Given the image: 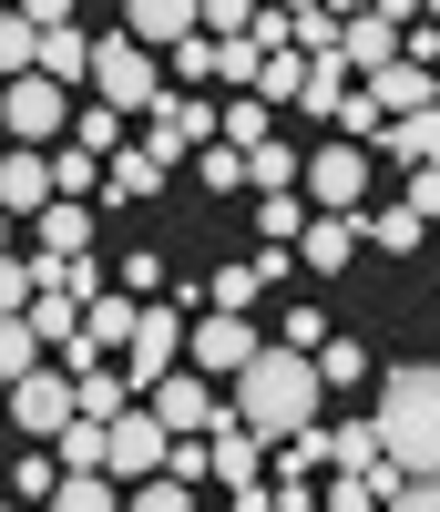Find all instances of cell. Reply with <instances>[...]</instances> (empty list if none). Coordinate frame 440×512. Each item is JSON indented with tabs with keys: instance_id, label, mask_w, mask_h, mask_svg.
Instances as JSON below:
<instances>
[{
	"instance_id": "cell-1",
	"label": "cell",
	"mask_w": 440,
	"mask_h": 512,
	"mask_svg": "<svg viewBox=\"0 0 440 512\" xmlns=\"http://www.w3.org/2000/svg\"><path fill=\"white\" fill-rule=\"evenodd\" d=\"M226 390H236V420H246V431L287 441V431H307V420H318L328 369H318V349H297V338H267V349H256Z\"/></svg>"
},
{
	"instance_id": "cell-2",
	"label": "cell",
	"mask_w": 440,
	"mask_h": 512,
	"mask_svg": "<svg viewBox=\"0 0 440 512\" xmlns=\"http://www.w3.org/2000/svg\"><path fill=\"white\" fill-rule=\"evenodd\" d=\"M379 441L400 451L410 472H440V359L379 379Z\"/></svg>"
},
{
	"instance_id": "cell-3",
	"label": "cell",
	"mask_w": 440,
	"mask_h": 512,
	"mask_svg": "<svg viewBox=\"0 0 440 512\" xmlns=\"http://www.w3.org/2000/svg\"><path fill=\"white\" fill-rule=\"evenodd\" d=\"M93 93L123 103V113H154L164 103V72H154V41L144 31H103L93 41Z\"/></svg>"
},
{
	"instance_id": "cell-4",
	"label": "cell",
	"mask_w": 440,
	"mask_h": 512,
	"mask_svg": "<svg viewBox=\"0 0 440 512\" xmlns=\"http://www.w3.org/2000/svg\"><path fill=\"white\" fill-rule=\"evenodd\" d=\"M11 420H21L31 441H62L72 420H82V369L72 359H41L31 379H11Z\"/></svg>"
},
{
	"instance_id": "cell-5",
	"label": "cell",
	"mask_w": 440,
	"mask_h": 512,
	"mask_svg": "<svg viewBox=\"0 0 440 512\" xmlns=\"http://www.w3.org/2000/svg\"><path fill=\"white\" fill-rule=\"evenodd\" d=\"M215 134H226V103H205V93H164V103H154V134H144V144L174 164V154H205Z\"/></svg>"
},
{
	"instance_id": "cell-6",
	"label": "cell",
	"mask_w": 440,
	"mask_h": 512,
	"mask_svg": "<svg viewBox=\"0 0 440 512\" xmlns=\"http://www.w3.org/2000/svg\"><path fill=\"white\" fill-rule=\"evenodd\" d=\"M256 349H267V328H256L246 308H205V318H195V349H185V359H195V369H215V379H236Z\"/></svg>"
},
{
	"instance_id": "cell-7",
	"label": "cell",
	"mask_w": 440,
	"mask_h": 512,
	"mask_svg": "<svg viewBox=\"0 0 440 512\" xmlns=\"http://www.w3.org/2000/svg\"><path fill=\"white\" fill-rule=\"evenodd\" d=\"M11 144H52L62 123H72V103H62V72H11Z\"/></svg>"
},
{
	"instance_id": "cell-8",
	"label": "cell",
	"mask_w": 440,
	"mask_h": 512,
	"mask_svg": "<svg viewBox=\"0 0 440 512\" xmlns=\"http://www.w3.org/2000/svg\"><path fill=\"white\" fill-rule=\"evenodd\" d=\"M164 461H174V420H164L154 400H134V410L113 420V472L144 482V472H164Z\"/></svg>"
},
{
	"instance_id": "cell-9",
	"label": "cell",
	"mask_w": 440,
	"mask_h": 512,
	"mask_svg": "<svg viewBox=\"0 0 440 512\" xmlns=\"http://www.w3.org/2000/svg\"><path fill=\"white\" fill-rule=\"evenodd\" d=\"M359 195H369V144L359 134H338V144L307 154V205H359Z\"/></svg>"
},
{
	"instance_id": "cell-10",
	"label": "cell",
	"mask_w": 440,
	"mask_h": 512,
	"mask_svg": "<svg viewBox=\"0 0 440 512\" xmlns=\"http://www.w3.org/2000/svg\"><path fill=\"white\" fill-rule=\"evenodd\" d=\"M359 236H369V216H359V205H318V226H307L297 246H307V267H318V277H338L348 256H359Z\"/></svg>"
},
{
	"instance_id": "cell-11",
	"label": "cell",
	"mask_w": 440,
	"mask_h": 512,
	"mask_svg": "<svg viewBox=\"0 0 440 512\" xmlns=\"http://www.w3.org/2000/svg\"><path fill=\"white\" fill-rule=\"evenodd\" d=\"M62 195V175H52V154H11V164H0V205H11V216H41V205H52Z\"/></svg>"
},
{
	"instance_id": "cell-12",
	"label": "cell",
	"mask_w": 440,
	"mask_h": 512,
	"mask_svg": "<svg viewBox=\"0 0 440 512\" xmlns=\"http://www.w3.org/2000/svg\"><path fill=\"white\" fill-rule=\"evenodd\" d=\"M123 31H144L154 52H174L185 31H205V0H123Z\"/></svg>"
},
{
	"instance_id": "cell-13",
	"label": "cell",
	"mask_w": 440,
	"mask_h": 512,
	"mask_svg": "<svg viewBox=\"0 0 440 512\" xmlns=\"http://www.w3.org/2000/svg\"><path fill=\"white\" fill-rule=\"evenodd\" d=\"M400 52H410V21H379V11L348 21V62H359V72H389Z\"/></svg>"
},
{
	"instance_id": "cell-14",
	"label": "cell",
	"mask_w": 440,
	"mask_h": 512,
	"mask_svg": "<svg viewBox=\"0 0 440 512\" xmlns=\"http://www.w3.org/2000/svg\"><path fill=\"white\" fill-rule=\"evenodd\" d=\"M31 236H41V256H72V246H93V205H82V195H52V205L31 216Z\"/></svg>"
},
{
	"instance_id": "cell-15",
	"label": "cell",
	"mask_w": 440,
	"mask_h": 512,
	"mask_svg": "<svg viewBox=\"0 0 440 512\" xmlns=\"http://www.w3.org/2000/svg\"><path fill=\"white\" fill-rule=\"evenodd\" d=\"M307 472H338V431L328 420H307V431L277 441V482H307Z\"/></svg>"
},
{
	"instance_id": "cell-16",
	"label": "cell",
	"mask_w": 440,
	"mask_h": 512,
	"mask_svg": "<svg viewBox=\"0 0 440 512\" xmlns=\"http://www.w3.org/2000/svg\"><path fill=\"white\" fill-rule=\"evenodd\" d=\"M246 185H256V195H307V154H287L277 134L246 144Z\"/></svg>"
},
{
	"instance_id": "cell-17",
	"label": "cell",
	"mask_w": 440,
	"mask_h": 512,
	"mask_svg": "<svg viewBox=\"0 0 440 512\" xmlns=\"http://www.w3.org/2000/svg\"><path fill=\"white\" fill-rule=\"evenodd\" d=\"M103 195H113V205H154V195H164V154H154V144H134V154H113V175H103Z\"/></svg>"
},
{
	"instance_id": "cell-18",
	"label": "cell",
	"mask_w": 440,
	"mask_h": 512,
	"mask_svg": "<svg viewBox=\"0 0 440 512\" xmlns=\"http://www.w3.org/2000/svg\"><path fill=\"white\" fill-rule=\"evenodd\" d=\"M379 154H400V164H440V103L389 113V144H379Z\"/></svg>"
},
{
	"instance_id": "cell-19",
	"label": "cell",
	"mask_w": 440,
	"mask_h": 512,
	"mask_svg": "<svg viewBox=\"0 0 440 512\" xmlns=\"http://www.w3.org/2000/svg\"><path fill=\"white\" fill-rule=\"evenodd\" d=\"M41 72H62V82H82V72H93V41H82L72 21H52V31H41Z\"/></svg>"
},
{
	"instance_id": "cell-20",
	"label": "cell",
	"mask_w": 440,
	"mask_h": 512,
	"mask_svg": "<svg viewBox=\"0 0 440 512\" xmlns=\"http://www.w3.org/2000/svg\"><path fill=\"white\" fill-rule=\"evenodd\" d=\"M113 492H123V472H62V512H113Z\"/></svg>"
},
{
	"instance_id": "cell-21",
	"label": "cell",
	"mask_w": 440,
	"mask_h": 512,
	"mask_svg": "<svg viewBox=\"0 0 440 512\" xmlns=\"http://www.w3.org/2000/svg\"><path fill=\"white\" fill-rule=\"evenodd\" d=\"M267 297V267H215L205 277V308H256Z\"/></svg>"
},
{
	"instance_id": "cell-22",
	"label": "cell",
	"mask_w": 440,
	"mask_h": 512,
	"mask_svg": "<svg viewBox=\"0 0 440 512\" xmlns=\"http://www.w3.org/2000/svg\"><path fill=\"white\" fill-rule=\"evenodd\" d=\"M195 175H205V195H236V185H246V144H226V134H215V144L195 154Z\"/></svg>"
},
{
	"instance_id": "cell-23",
	"label": "cell",
	"mask_w": 440,
	"mask_h": 512,
	"mask_svg": "<svg viewBox=\"0 0 440 512\" xmlns=\"http://www.w3.org/2000/svg\"><path fill=\"white\" fill-rule=\"evenodd\" d=\"M338 134H359V144H389V103H379V82L338 103Z\"/></svg>"
},
{
	"instance_id": "cell-24",
	"label": "cell",
	"mask_w": 440,
	"mask_h": 512,
	"mask_svg": "<svg viewBox=\"0 0 440 512\" xmlns=\"http://www.w3.org/2000/svg\"><path fill=\"white\" fill-rule=\"evenodd\" d=\"M267 134H277V103L267 93H236L226 103V144H267Z\"/></svg>"
},
{
	"instance_id": "cell-25",
	"label": "cell",
	"mask_w": 440,
	"mask_h": 512,
	"mask_svg": "<svg viewBox=\"0 0 440 512\" xmlns=\"http://www.w3.org/2000/svg\"><path fill=\"white\" fill-rule=\"evenodd\" d=\"M307 226H318V216H307L297 195H256V236H277V246H297Z\"/></svg>"
},
{
	"instance_id": "cell-26",
	"label": "cell",
	"mask_w": 440,
	"mask_h": 512,
	"mask_svg": "<svg viewBox=\"0 0 440 512\" xmlns=\"http://www.w3.org/2000/svg\"><path fill=\"white\" fill-rule=\"evenodd\" d=\"M52 175H62V195H93V185L113 175V154H93V144H72V154H52Z\"/></svg>"
},
{
	"instance_id": "cell-27",
	"label": "cell",
	"mask_w": 440,
	"mask_h": 512,
	"mask_svg": "<svg viewBox=\"0 0 440 512\" xmlns=\"http://www.w3.org/2000/svg\"><path fill=\"white\" fill-rule=\"evenodd\" d=\"M72 144H93V154H123V103H93V113H72Z\"/></svg>"
},
{
	"instance_id": "cell-28",
	"label": "cell",
	"mask_w": 440,
	"mask_h": 512,
	"mask_svg": "<svg viewBox=\"0 0 440 512\" xmlns=\"http://www.w3.org/2000/svg\"><path fill=\"white\" fill-rule=\"evenodd\" d=\"M420 226H430L420 205H389V216H369V236H379V256H410V246H420Z\"/></svg>"
},
{
	"instance_id": "cell-29",
	"label": "cell",
	"mask_w": 440,
	"mask_h": 512,
	"mask_svg": "<svg viewBox=\"0 0 440 512\" xmlns=\"http://www.w3.org/2000/svg\"><path fill=\"white\" fill-rule=\"evenodd\" d=\"M318 369H328V390H359V379H369V349H359V338H328Z\"/></svg>"
},
{
	"instance_id": "cell-30",
	"label": "cell",
	"mask_w": 440,
	"mask_h": 512,
	"mask_svg": "<svg viewBox=\"0 0 440 512\" xmlns=\"http://www.w3.org/2000/svg\"><path fill=\"white\" fill-rule=\"evenodd\" d=\"M297 82H307V52H267V72H256V93H267V103H297Z\"/></svg>"
},
{
	"instance_id": "cell-31",
	"label": "cell",
	"mask_w": 440,
	"mask_h": 512,
	"mask_svg": "<svg viewBox=\"0 0 440 512\" xmlns=\"http://www.w3.org/2000/svg\"><path fill=\"white\" fill-rule=\"evenodd\" d=\"M134 502H144V512H185V502H195V482H185V472H144V482H134Z\"/></svg>"
},
{
	"instance_id": "cell-32",
	"label": "cell",
	"mask_w": 440,
	"mask_h": 512,
	"mask_svg": "<svg viewBox=\"0 0 440 512\" xmlns=\"http://www.w3.org/2000/svg\"><path fill=\"white\" fill-rule=\"evenodd\" d=\"M174 72H185V82H215V31H185V41H174Z\"/></svg>"
},
{
	"instance_id": "cell-33",
	"label": "cell",
	"mask_w": 440,
	"mask_h": 512,
	"mask_svg": "<svg viewBox=\"0 0 440 512\" xmlns=\"http://www.w3.org/2000/svg\"><path fill=\"white\" fill-rule=\"evenodd\" d=\"M113 277L134 287V297H164V256H144V246H134V256H123V267H113Z\"/></svg>"
},
{
	"instance_id": "cell-34",
	"label": "cell",
	"mask_w": 440,
	"mask_h": 512,
	"mask_svg": "<svg viewBox=\"0 0 440 512\" xmlns=\"http://www.w3.org/2000/svg\"><path fill=\"white\" fill-rule=\"evenodd\" d=\"M277 338H297V349H328V308H287Z\"/></svg>"
},
{
	"instance_id": "cell-35",
	"label": "cell",
	"mask_w": 440,
	"mask_h": 512,
	"mask_svg": "<svg viewBox=\"0 0 440 512\" xmlns=\"http://www.w3.org/2000/svg\"><path fill=\"white\" fill-rule=\"evenodd\" d=\"M11 492H21V502H52V492H62V472H52V461H41V451H31L21 472H11Z\"/></svg>"
},
{
	"instance_id": "cell-36",
	"label": "cell",
	"mask_w": 440,
	"mask_h": 512,
	"mask_svg": "<svg viewBox=\"0 0 440 512\" xmlns=\"http://www.w3.org/2000/svg\"><path fill=\"white\" fill-rule=\"evenodd\" d=\"M256 11L267 0H205V31H256Z\"/></svg>"
},
{
	"instance_id": "cell-37",
	"label": "cell",
	"mask_w": 440,
	"mask_h": 512,
	"mask_svg": "<svg viewBox=\"0 0 440 512\" xmlns=\"http://www.w3.org/2000/svg\"><path fill=\"white\" fill-rule=\"evenodd\" d=\"M410 205H420V216L440 226V164H410Z\"/></svg>"
},
{
	"instance_id": "cell-38",
	"label": "cell",
	"mask_w": 440,
	"mask_h": 512,
	"mask_svg": "<svg viewBox=\"0 0 440 512\" xmlns=\"http://www.w3.org/2000/svg\"><path fill=\"white\" fill-rule=\"evenodd\" d=\"M400 502H410V512H440V472H410V482H400Z\"/></svg>"
},
{
	"instance_id": "cell-39",
	"label": "cell",
	"mask_w": 440,
	"mask_h": 512,
	"mask_svg": "<svg viewBox=\"0 0 440 512\" xmlns=\"http://www.w3.org/2000/svg\"><path fill=\"white\" fill-rule=\"evenodd\" d=\"M21 11H31L41 31H52V21H72V0H21Z\"/></svg>"
},
{
	"instance_id": "cell-40",
	"label": "cell",
	"mask_w": 440,
	"mask_h": 512,
	"mask_svg": "<svg viewBox=\"0 0 440 512\" xmlns=\"http://www.w3.org/2000/svg\"><path fill=\"white\" fill-rule=\"evenodd\" d=\"M430 11H440V0H430Z\"/></svg>"
}]
</instances>
